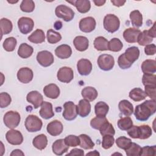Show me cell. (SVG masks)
I'll list each match as a JSON object with an SVG mask.
<instances>
[{"label":"cell","instance_id":"cell-4","mask_svg":"<svg viewBox=\"0 0 156 156\" xmlns=\"http://www.w3.org/2000/svg\"><path fill=\"white\" fill-rule=\"evenodd\" d=\"M21 120L20 115L18 112L15 111H9L5 113L3 121L6 127L9 129H15L16 127Z\"/></svg>","mask_w":156,"mask_h":156},{"label":"cell","instance_id":"cell-36","mask_svg":"<svg viewBox=\"0 0 156 156\" xmlns=\"http://www.w3.org/2000/svg\"><path fill=\"white\" fill-rule=\"evenodd\" d=\"M80 143L79 146L80 147L84 149H91L94 146V143L91 139V138L86 134H80L79 136Z\"/></svg>","mask_w":156,"mask_h":156},{"label":"cell","instance_id":"cell-2","mask_svg":"<svg viewBox=\"0 0 156 156\" xmlns=\"http://www.w3.org/2000/svg\"><path fill=\"white\" fill-rule=\"evenodd\" d=\"M104 29L110 33H114L117 31L120 26V21L116 15L113 14H107L105 16L103 21Z\"/></svg>","mask_w":156,"mask_h":156},{"label":"cell","instance_id":"cell-21","mask_svg":"<svg viewBox=\"0 0 156 156\" xmlns=\"http://www.w3.org/2000/svg\"><path fill=\"white\" fill-rule=\"evenodd\" d=\"M44 95L50 99H57L60 95V89L55 83H50L46 85L43 88Z\"/></svg>","mask_w":156,"mask_h":156},{"label":"cell","instance_id":"cell-31","mask_svg":"<svg viewBox=\"0 0 156 156\" xmlns=\"http://www.w3.org/2000/svg\"><path fill=\"white\" fill-rule=\"evenodd\" d=\"M94 48L100 51L108 50V41L104 37L99 36L96 37L93 42Z\"/></svg>","mask_w":156,"mask_h":156},{"label":"cell","instance_id":"cell-17","mask_svg":"<svg viewBox=\"0 0 156 156\" xmlns=\"http://www.w3.org/2000/svg\"><path fill=\"white\" fill-rule=\"evenodd\" d=\"M141 31L136 28H128L123 32V37L126 41L129 43L137 42V39Z\"/></svg>","mask_w":156,"mask_h":156},{"label":"cell","instance_id":"cell-41","mask_svg":"<svg viewBox=\"0 0 156 156\" xmlns=\"http://www.w3.org/2000/svg\"><path fill=\"white\" fill-rule=\"evenodd\" d=\"M46 38L49 43L55 44L61 40L62 36L60 33L52 29H50L47 31Z\"/></svg>","mask_w":156,"mask_h":156},{"label":"cell","instance_id":"cell-53","mask_svg":"<svg viewBox=\"0 0 156 156\" xmlns=\"http://www.w3.org/2000/svg\"><path fill=\"white\" fill-rule=\"evenodd\" d=\"M156 154V146H146L143 147H141V152L140 155L141 156H155Z\"/></svg>","mask_w":156,"mask_h":156},{"label":"cell","instance_id":"cell-48","mask_svg":"<svg viewBox=\"0 0 156 156\" xmlns=\"http://www.w3.org/2000/svg\"><path fill=\"white\" fill-rule=\"evenodd\" d=\"M116 144L117 146L122 149H126L132 143V140L124 136L118 137L116 140Z\"/></svg>","mask_w":156,"mask_h":156},{"label":"cell","instance_id":"cell-13","mask_svg":"<svg viewBox=\"0 0 156 156\" xmlns=\"http://www.w3.org/2000/svg\"><path fill=\"white\" fill-rule=\"evenodd\" d=\"M34 73L31 69L27 67L20 68L17 73V78L20 82L23 83H28L32 81Z\"/></svg>","mask_w":156,"mask_h":156},{"label":"cell","instance_id":"cell-10","mask_svg":"<svg viewBox=\"0 0 156 156\" xmlns=\"http://www.w3.org/2000/svg\"><path fill=\"white\" fill-rule=\"evenodd\" d=\"M57 77L61 82L69 83L74 78V73L71 68L63 66L58 69Z\"/></svg>","mask_w":156,"mask_h":156},{"label":"cell","instance_id":"cell-61","mask_svg":"<svg viewBox=\"0 0 156 156\" xmlns=\"http://www.w3.org/2000/svg\"><path fill=\"white\" fill-rule=\"evenodd\" d=\"M10 155L11 156H13V155H24V154L20 150V149H15L13 150L12 153L10 154Z\"/></svg>","mask_w":156,"mask_h":156},{"label":"cell","instance_id":"cell-11","mask_svg":"<svg viewBox=\"0 0 156 156\" xmlns=\"http://www.w3.org/2000/svg\"><path fill=\"white\" fill-rule=\"evenodd\" d=\"M96 25V23L94 18L91 16H88L80 20L79 27L82 32L89 33L94 30Z\"/></svg>","mask_w":156,"mask_h":156},{"label":"cell","instance_id":"cell-24","mask_svg":"<svg viewBox=\"0 0 156 156\" xmlns=\"http://www.w3.org/2000/svg\"><path fill=\"white\" fill-rule=\"evenodd\" d=\"M73 44L77 51L83 52L88 49L89 41L88 38L84 36H77L73 40Z\"/></svg>","mask_w":156,"mask_h":156},{"label":"cell","instance_id":"cell-22","mask_svg":"<svg viewBox=\"0 0 156 156\" xmlns=\"http://www.w3.org/2000/svg\"><path fill=\"white\" fill-rule=\"evenodd\" d=\"M55 54L59 58L66 59L71 55L72 49L68 44H61L56 48L55 49Z\"/></svg>","mask_w":156,"mask_h":156},{"label":"cell","instance_id":"cell-8","mask_svg":"<svg viewBox=\"0 0 156 156\" xmlns=\"http://www.w3.org/2000/svg\"><path fill=\"white\" fill-rule=\"evenodd\" d=\"M37 60L38 63L43 67L51 66L54 61L52 54L48 51H41L37 55Z\"/></svg>","mask_w":156,"mask_h":156},{"label":"cell","instance_id":"cell-19","mask_svg":"<svg viewBox=\"0 0 156 156\" xmlns=\"http://www.w3.org/2000/svg\"><path fill=\"white\" fill-rule=\"evenodd\" d=\"M39 113L40 116L45 119L52 118L54 116V113L53 112L52 104L47 101H44L41 105Z\"/></svg>","mask_w":156,"mask_h":156},{"label":"cell","instance_id":"cell-63","mask_svg":"<svg viewBox=\"0 0 156 156\" xmlns=\"http://www.w3.org/2000/svg\"><path fill=\"white\" fill-rule=\"evenodd\" d=\"M62 23L60 21H57L54 24V27L57 29V30H59L62 28Z\"/></svg>","mask_w":156,"mask_h":156},{"label":"cell","instance_id":"cell-38","mask_svg":"<svg viewBox=\"0 0 156 156\" xmlns=\"http://www.w3.org/2000/svg\"><path fill=\"white\" fill-rule=\"evenodd\" d=\"M0 26L2 36V35H7L10 33L13 28L12 21L5 18H3L0 20Z\"/></svg>","mask_w":156,"mask_h":156},{"label":"cell","instance_id":"cell-60","mask_svg":"<svg viewBox=\"0 0 156 156\" xmlns=\"http://www.w3.org/2000/svg\"><path fill=\"white\" fill-rule=\"evenodd\" d=\"M126 1H121V0H116V1H111V2L116 7H121L124 5V4L126 3Z\"/></svg>","mask_w":156,"mask_h":156},{"label":"cell","instance_id":"cell-58","mask_svg":"<svg viewBox=\"0 0 156 156\" xmlns=\"http://www.w3.org/2000/svg\"><path fill=\"white\" fill-rule=\"evenodd\" d=\"M84 152L80 149L74 148L72 149L69 154H67L66 155H83Z\"/></svg>","mask_w":156,"mask_h":156},{"label":"cell","instance_id":"cell-16","mask_svg":"<svg viewBox=\"0 0 156 156\" xmlns=\"http://www.w3.org/2000/svg\"><path fill=\"white\" fill-rule=\"evenodd\" d=\"M63 129L62 123L58 120H54L47 125L46 130L49 134L52 136H58L62 132Z\"/></svg>","mask_w":156,"mask_h":156},{"label":"cell","instance_id":"cell-49","mask_svg":"<svg viewBox=\"0 0 156 156\" xmlns=\"http://www.w3.org/2000/svg\"><path fill=\"white\" fill-rule=\"evenodd\" d=\"M100 133L102 136L105 135H110L113 136L115 133V130L113 128V126L111 123L107 121L100 129Z\"/></svg>","mask_w":156,"mask_h":156},{"label":"cell","instance_id":"cell-52","mask_svg":"<svg viewBox=\"0 0 156 156\" xmlns=\"http://www.w3.org/2000/svg\"><path fill=\"white\" fill-rule=\"evenodd\" d=\"M12 99L7 93L2 92L0 93V107L1 108H5L11 103Z\"/></svg>","mask_w":156,"mask_h":156},{"label":"cell","instance_id":"cell-28","mask_svg":"<svg viewBox=\"0 0 156 156\" xmlns=\"http://www.w3.org/2000/svg\"><path fill=\"white\" fill-rule=\"evenodd\" d=\"M81 94L85 99H87L88 101H93L98 97V93L94 87H86L82 89Z\"/></svg>","mask_w":156,"mask_h":156},{"label":"cell","instance_id":"cell-26","mask_svg":"<svg viewBox=\"0 0 156 156\" xmlns=\"http://www.w3.org/2000/svg\"><path fill=\"white\" fill-rule=\"evenodd\" d=\"M118 108L119 111L126 116H130L133 112L132 104L126 99H123L119 102Z\"/></svg>","mask_w":156,"mask_h":156},{"label":"cell","instance_id":"cell-29","mask_svg":"<svg viewBox=\"0 0 156 156\" xmlns=\"http://www.w3.org/2000/svg\"><path fill=\"white\" fill-rule=\"evenodd\" d=\"M34 52L33 48L27 43H21L18 49V55L23 58H27L32 55Z\"/></svg>","mask_w":156,"mask_h":156},{"label":"cell","instance_id":"cell-33","mask_svg":"<svg viewBox=\"0 0 156 156\" xmlns=\"http://www.w3.org/2000/svg\"><path fill=\"white\" fill-rule=\"evenodd\" d=\"M130 19L133 26L140 27L143 24V16L138 10H133L130 13Z\"/></svg>","mask_w":156,"mask_h":156},{"label":"cell","instance_id":"cell-44","mask_svg":"<svg viewBox=\"0 0 156 156\" xmlns=\"http://www.w3.org/2000/svg\"><path fill=\"white\" fill-rule=\"evenodd\" d=\"M141 147L140 145L135 143H131L129 146L125 149L126 154L127 156H137L140 155Z\"/></svg>","mask_w":156,"mask_h":156},{"label":"cell","instance_id":"cell-64","mask_svg":"<svg viewBox=\"0 0 156 156\" xmlns=\"http://www.w3.org/2000/svg\"><path fill=\"white\" fill-rule=\"evenodd\" d=\"M99 153L97 151H94L93 152H90L89 153H87L86 155H99Z\"/></svg>","mask_w":156,"mask_h":156},{"label":"cell","instance_id":"cell-54","mask_svg":"<svg viewBox=\"0 0 156 156\" xmlns=\"http://www.w3.org/2000/svg\"><path fill=\"white\" fill-rule=\"evenodd\" d=\"M118 64L119 66L122 69H126L129 68L132 66V63H130L124 57V53L120 55L118 58Z\"/></svg>","mask_w":156,"mask_h":156},{"label":"cell","instance_id":"cell-30","mask_svg":"<svg viewBox=\"0 0 156 156\" xmlns=\"http://www.w3.org/2000/svg\"><path fill=\"white\" fill-rule=\"evenodd\" d=\"M28 40L35 44H39L45 41V35L43 30L37 29L28 37Z\"/></svg>","mask_w":156,"mask_h":156},{"label":"cell","instance_id":"cell-9","mask_svg":"<svg viewBox=\"0 0 156 156\" xmlns=\"http://www.w3.org/2000/svg\"><path fill=\"white\" fill-rule=\"evenodd\" d=\"M34 26V23L32 18L29 17H21L18 21V27L23 34H27L30 32Z\"/></svg>","mask_w":156,"mask_h":156},{"label":"cell","instance_id":"cell-15","mask_svg":"<svg viewBox=\"0 0 156 156\" xmlns=\"http://www.w3.org/2000/svg\"><path fill=\"white\" fill-rule=\"evenodd\" d=\"M77 69L80 75L87 76L92 70V63L88 59L81 58L77 63Z\"/></svg>","mask_w":156,"mask_h":156},{"label":"cell","instance_id":"cell-59","mask_svg":"<svg viewBox=\"0 0 156 156\" xmlns=\"http://www.w3.org/2000/svg\"><path fill=\"white\" fill-rule=\"evenodd\" d=\"M148 34L153 38L156 37V32H155V23H154L153 26L150 28L148 30H147Z\"/></svg>","mask_w":156,"mask_h":156},{"label":"cell","instance_id":"cell-57","mask_svg":"<svg viewBox=\"0 0 156 156\" xmlns=\"http://www.w3.org/2000/svg\"><path fill=\"white\" fill-rule=\"evenodd\" d=\"M144 52L146 55H153L156 52V46L155 44H149L145 46Z\"/></svg>","mask_w":156,"mask_h":156},{"label":"cell","instance_id":"cell-6","mask_svg":"<svg viewBox=\"0 0 156 156\" xmlns=\"http://www.w3.org/2000/svg\"><path fill=\"white\" fill-rule=\"evenodd\" d=\"M98 65L103 71L111 70L115 65V60L112 55L107 54H101L98 58Z\"/></svg>","mask_w":156,"mask_h":156},{"label":"cell","instance_id":"cell-40","mask_svg":"<svg viewBox=\"0 0 156 156\" xmlns=\"http://www.w3.org/2000/svg\"><path fill=\"white\" fill-rule=\"evenodd\" d=\"M108 121L105 116H96L91 119L90 121L91 127L96 130H99Z\"/></svg>","mask_w":156,"mask_h":156},{"label":"cell","instance_id":"cell-50","mask_svg":"<svg viewBox=\"0 0 156 156\" xmlns=\"http://www.w3.org/2000/svg\"><path fill=\"white\" fill-rule=\"evenodd\" d=\"M65 143L70 147H76L79 145L80 143V139L79 137L74 135H70L67 136H66L64 139Z\"/></svg>","mask_w":156,"mask_h":156},{"label":"cell","instance_id":"cell-3","mask_svg":"<svg viewBox=\"0 0 156 156\" xmlns=\"http://www.w3.org/2000/svg\"><path fill=\"white\" fill-rule=\"evenodd\" d=\"M24 125L28 132H36L41 130L43 126V122L37 116L34 115H29L25 120Z\"/></svg>","mask_w":156,"mask_h":156},{"label":"cell","instance_id":"cell-47","mask_svg":"<svg viewBox=\"0 0 156 156\" xmlns=\"http://www.w3.org/2000/svg\"><path fill=\"white\" fill-rule=\"evenodd\" d=\"M144 86H156V76L154 74H144L142 78Z\"/></svg>","mask_w":156,"mask_h":156},{"label":"cell","instance_id":"cell-5","mask_svg":"<svg viewBox=\"0 0 156 156\" xmlns=\"http://www.w3.org/2000/svg\"><path fill=\"white\" fill-rule=\"evenodd\" d=\"M55 13L58 18H62L66 22L71 21L74 17V12L73 10L63 4L58 5L55 8Z\"/></svg>","mask_w":156,"mask_h":156},{"label":"cell","instance_id":"cell-34","mask_svg":"<svg viewBox=\"0 0 156 156\" xmlns=\"http://www.w3.org/2000/svg\"><path fill=\"white\" fill-rule=\"evenodd\" d=\"M129 98L135 102H139L145 99L146 94L140 88H134L129 92Z\"/></svg>","mask_w":156,"mask_h":156},{"label":"cell","instance_id":"cell-62","mask_svg":"<svg viewBox=\"0 0 156 156\" xmlns=\"http://www.w3.org/2000/svg\"><path fill=\"white\" fill-rule=\"evenodd\" d=\"M105 1H102V0H94L93 2L95 4L96 6H102L105 3Z\"/></svg>","mask_w":156,"mask_h":156},{"label":"cell","instance_id":"cell-42","mask_svg":"<svg viewBox=\"0 0 156 156\" xmlns=\"http://www.w3.org/2000/svg\"><path fill=\"white\" fill-rule=\"evenodd\" d=\"M118 127L121 130H127L133 126V121L132 119L129 117H124L120 118L117 122Z\"/></svg>","mask_w":156,"mask_h":156},{"label":"cell","instance_id":"cell-37","mask_svg":"<svg viewBox=\"0 0 156 156\" xmlns=\"http://www.w3.org/2000/svg\"><path fill=\"white\" fill-rule=\"evenodd\" d=\"M152 133L151 127L149 125L138 126V139L145 140L149 138Z\"/></svg>","mask_w":156,"mask_h":156},{"label":"cell","instance_id":"cell-45","mask_svg":"<svg viewBox=\"0 0 156 156\" xmlns=\"http://www.w3.org/2000/svg\"><path fill=\"white\" fill-rule=\"evenodd\" d=\"M17 44V41L15 38L13 37L7 38L4 43H3V48L4 49L8 52L13 51L16 48Z\"/></svg>","mask_w":156,"mask_h":156},{"label":"cell","instance_id":"cell-20","mask_svg":"<svg viewBox=\"0 0 156 156\" xmlns=\"http://www.w3.org/2000/svg\"><path fill=\"white\" fill-rule=\"evenodd\" d=\"M77 114L82 117L85 118L91 112V104L87 99H81L79 101L78 105H77Z\"/></svg>","mask_w":156,"mask_h":156},{"label":"cell","instance_id":"cell-18","mask_svg":"<svg viewBox=\"0 0 156 156\" xmlns=\"http://www.w3.org/2000/svg\"><path fill=\"white\" fill-rule=\"evenodd\" d=\"M69 146L63 139H58L54 142L52 146V152L57 155H62L68 151Z\"/></svg>","mask_w":156,"mask_h":156},{"label":"cell","instance_id":"cell-39","mask_svg":"<svg viewBox=\"0 0 156 156\" xmlns=\"http://www.w3.org/2000/svg\"><path fill=\"white\" fill-rule=\"evenodd\" d=\"M153 41V38H152L147 32V30L141 32L139 34L137 39L138 43L141 46H146L151 44Z\"/></svg>","mask_w":156,"mask_h":156},{"label":"cell","instance_id":"cell-43","mask_svg":"<svg viewBox=\"0 0 156 156\" xmlns=\"http://www.w3.org/2000/svg\"><path fill=\"white\" fill-rule=\"evenodd\" d=\"M123 47L121 41L118 38H113L108 41V50L112 52H119Z\"/></svg>","mask_w":156,"mask_h":156},{"label":"cell","instance_id":"cell-55","mask_svg":"<svg viewBox=\"0 0 156 156\" xmlns=\"http://www.w3.org/2000/svg\"><path fill=\"white\" fill-rule=\"evenodd\" d=\"M144 93L152 100L156 99V86H145Z\"/></svg>","mask_w":156,"mask_h":156},{"label":"cell","instance_id":"cell-35","mask_svg":"<svg viewBox=\"0 0 156 156\" xmlns=\"http://www.w3.org/2000/svg\"><path fill=\"white\" fill-rule=\"evenodd\" d=\"M109 110L107 104L103 101L97 102L94 106V112L96 116H105Z\"/></svg>","mask_w":156,"mask_h":156},{"label":"cell","instance_id":"cell-1","mask_svg":"<svg viewBox=\"0 0 156 156\" xmlns=\"http://www.w3.org/2000/svg\"><path fill=\"white\" fill-rule=\"evenodd\" d=\"M156 111L155 100H146L136 106L134 115L136 119L140 121H146Z\"/></svg>","mask_w":156,"mask_h":156},{"label":"cell","instance_id":"cell-14","mask_svg":"<svg viewBox=\"0 0 156 156\" xmlns=\"http://www.w3.org/2000/svg\"><path fill=\"white\" fill-rule=\"evenodd\" d=\"M26 100L33 105L34 108H38L43 102V96L37 91H30L27 94Z\"/></svg>","mask_w":156,"mask_h":156},{"label":"cell","instance_id":"cell-46","mask_svg":"<svg viewBox=\"0 0 156 156\" xmlns=\"http://www.w3.org/2000/svg\"><path fill=\"white\" fill-rule=\"evenodd\" d=\"M20 9L24 12H32L35 9V3L32 0H24L21 3Z\"/></svg>","mask_w":156,"mask_h":156},{"label":"cell","instance_id":"cell-23","mask_svg":"<svg viewBox=\"0 0 156 156\" xmlns=\"http://www.w3.org/2000/svg\"><path fill=\"white\" fill-rule=\"evenodd\" d=\"M66 1L74 5L78 10V12L81 13H85L88 12L91 8L90 1L88 0H77L73 1Z\"/></svg>","mask_w":156,"mask_h":156},{"label":"cell","instance_id":"cell-25","mask_svg":"<svg viewBox=\"0 0 156 156\" xmlns=\"http://www.w3.org/2000/svg\"><path fill=\"white\" fill-rule=\"evenodd\" d=\"M125 58L132 64H133L140 56V50L136 46L128 48L124 53Z\"/></svg>","mask_w":156,"mask_h":156},{"label":"cell","instance_id":"cell-56","mask_svg":"<svg viewBox=\"0 0 156 156\" xmlns=\"http://www.w3.org/2000/svg\"><path fill=\"white\" fill-rule=\"evenodd\" d=\"M127 134L132 138H138V126H132L129 129L127 130Z\"/></svg>","mask_w":156,"mask_h":156},{"label":"cell","instance_id":"cell-7","mask_svg":"<svg viewBox=\"0 0 156 156\" xmlns=\"http://www.w3.org/2000/svg\"><path fill=\"white\" fill-rule=\"evenodd\" d=\"M64 110L62 115L67 121H73L77 117V105L72 101H68L63 104Z\"/></svg>","mask_w":156,"mask_h":156},{"label":"cell","instance_id":"cell-32","mask_svg":"<svg viewBox=\"0 0 156 156\" xmlns=\"http://www.w3.org/2000/svg\"><path fill=\"white\" fill-rule=\"evenodd\" d=\"M32 144L35 148L39 150L44 149L48 144V139L46 136L44 134H40L36 136L33 140Z\"/></svg>","mask_w":156,"mask_h":156},{"label":"cell","instance_id":"cell-51","mask_svg":"<svg viewBox=\"0 0 156 156\" xmlns=\"http://www.w3.org/2000/svg\"><path fill=\"white\" fill-rule=\"evenodd\" d=\"M115 138L113 136L110 135H105L102 136V147L105 149H110L114 144Z\"/></svg>","mask_w":156,"mask_h":156},{"label":"cell","instance_id":"cell-12","mask_svg":"<svg viewBox=\"0 0 156 156\" xmlns=\"http://www.w3.org/2000/svg\"><path fill=\"white\" fill-rule=\"evenodd\" d=\"M5 138L8 143L12 145H20L23 141V136L21 133L13 129L7 132Z\"/></svg>","mask_w":156,"mask_h":156},{"label":"cell","instance_id":"cell-27","mask_svg":"<svg viewBox=\"0 0 156 156\" xmlns=\"http://www.w3.org/2000/svg\"><path fill=\"white\" fill-rule=\"evenodd\" d=\"M141 70L144 74H152L156 71V62L155 60L147 59L141 64Z\"/></svg>","mask_w":156,"mask_h":156}]
</instances>
